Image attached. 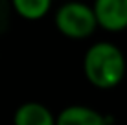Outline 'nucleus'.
<instances>
[{
	"label": "nucleus",
	"mask_w": 127,
	"mask_h": 125,
	"mask_svg": "<svg viewBox=\"0 0 127 125\" xmlns=\"http://www.w3.org/2000/svg\"><path fill=\"white\" fill-rule=\"evenodd\" d=\"M83 72L92 87L111 90L124 81L127 61L124 51L109 41H99L89 46L83 57Z\"/></svg>",
	"instance_id": "nucleus-1"
},
{
	"label": "nucleus",
	"mask_w": 127,
	"mask_h": 125,
	"mask_svg": "<svg viewBox=\"0 0 127 125\" xmlns=\"http://www.w3.org/2000/svg\"><path fill=\"white\" fill-rule=\"evenodd\" d=\"M55 28L61 35L68 37V39H87L96 31L98 20H96L92 6L83 2H66L55 11L54 17Z\"/></svg>",
	"instance_id": "nucleus-2"
},
{
	"label": "nucleus",
	"mask_w": 127,
	"mask_h": 125,
	"mask_svg": "<svg viewBox=\"0 0 127 125\" xmlns=\"http://www.w3.org/2000/svg\"><path fill=\"white\" fill-rule=\"evenodd\" d=\"M92 9L101 29L111 33L127 29V0H94Z\"/></svg>",
	"instance_id": "nucleus-3"
},
{
	"label": "nucleus",
	"mask_w": 127,
	"mask_h": 125,
	"mask_svg": "<svg viewBox=\"0 0 127 125\" xmlns=\"http://www.w3.org/2000/svg\"><path fill=\"white\" fill-rule=\"evenodd\" d=\"M55 125H109V120L90 107L68 105L57 114Z\"/></svg>",
	"instance_id": "nucleus-4"
},
{
	"label": "nucleus",
	"mask_w": 127,
	"mask_h": 125,
	"mask_svg": "<svg viewBox=\"0 0 127 125\" xmlns=\"http://www.w3.org/2000/svg\"><path fill=\"white\" fill-rule=\"evenodd\" d=\"M55 122L57 116L39 101L22 103L13 114V125H55Z\"/></svg>",
	"instance_id": "nucleus-5"
},
{
	"label": "nucleus",
	"mask_w": 127,
	"mask_h": 125,
	"mask_svg": "<svg viewBox=\"0 0 127 125\" xmlns=\"http://www.w3.org/2000/svg\"><path fill=\"white\" fill-rule=\"evenodd\" d=\"M13 13L26 20H41L50 13L52 0H11Z\"/></svg>",
	"instance_id": "nucleus-6"
},
{
	"label": "nucleus",
	"mask_w": 127,
	"mask_h": 125,
	"mask_svg": "<svg viewBox=\"0 0 127 125\" xmlns=\"http://www.w3.org/2000/svg\"><path fill=\"white\" fill-rule=\"evenodd\" d=\"M11 13H13L11 0H0V33H4L9 28Z\"/></svg>",
	"instance_id": "nucleus-7"
}]
</instances>
